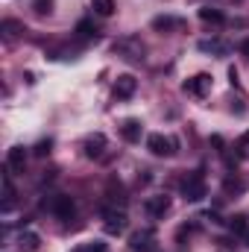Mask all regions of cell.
<instances>
[{
	"label": "cell",
	"mask_w": 249,
	"mask_h": 252,
	"mask_svg": "<svg viewBox=\"0 0 249 252\" xmlns=\"http://www.w3.org/2000/svg\"><path fill=\"white\" fill-rule=\"evenodd\" d=\"M241 53H244V56H247V59H249V38H247V41H244V44H241Z\"/></svg>",
	"instance_id": "25"
},
{
	"label": "cell",
	"mask_w": 249,
	"mask_h": 252,
	"mask_svg": "<svg viewBox=\"0 0 249 252\" xmlns=\"http://www.w3.org/2000/svg\"><path fill=\"white\" fill-rule=\"evenodd\" d=\"M153 241H156L153 229H138V232L129 235V250L132 252H150L153 250Z\"/></svg>",
	"instance_id": "7"
},
{
	"label": "cell",
	"mask_w": 249,
	"mask_h": 252,
	"mask_svg": "<svg viewBox=\"0 0 249 252\" xmlns=\"http://www.w3.org/2000/svg\"><path fill=\"white\" fill-rule=\"evenodd\" d=\"M199 21H205V24H223L226 15H223L220 9H214V6H202V9H199Z\"/></svg>",
	"instance_id": "13"
},
{
	"label": "cell",
	"mask_w": 249,
	"mask_h": 252,
	"mask_svg": "<svg viewBox=\"0 0 249 252\" xmlns=\"http://www.w3.org/2000/svg\"><path fill=\"white\" fill-rule=\"evenodd\" d=\"M144 208H147V214H150L153 220H158V217H164V214L170 211V196H167V193H156V196H150V199L144 202Z\"/></svg>",
	"instance_id": "6"
},
{
	"label": "cell",
	"mask_w": 249,
	"mask_h": 252,
	"mask_svg": "<svg viewBox=\"0 0 249 252\" xmlns=\"http://www.w3.org/2000/svg\"><path fill=\"white\" fill-rule=\"evenodd\" d=\"M44 208H47L50 214H56L59 220H70V217L76 214V205H73V199H70L67 193H56V196H50V202H44Z\"/></svg>",
	"instance_id": "3"
},
{
	"label": "cell",
	"mask_w": 249,
	"mask_h": 252,
	"mask_svg": "<svg viewBox=\"0 0 249 252\" xmlns=\"http://www.w3.org/2000/svg\"><path fill=\"white\" fill-rule=\"evenodd\" d=\"M6 167L12 173H24V167H27V150L24 147H12L6 153Z\"/></svg>",
	"instance_id": "10"
},
{
	"label": "cell",
	"mask_w": 249,
	"mask_h": 252,
	"mask_svg": "<svg viewBox=\"0 0 249 252\" xmlns=\"http://www.w3.org/2000/svg\"><path fill=\"white\" fill-rule=\"evenodd\" d=\"M199 50H202V53H226L229 47H226L223 41H199Z\"/></svg>",
	"instance_id": "17"
},
{
	"label": "cell",
	"mask_w": 249,
	"mask_h": 252,
	"mask_svg": "<svg viewBox=\"0 0 249 252\" xmlns=\"http://www.w3.org/2000/svg\"><path fill=\"white\" fill-rule=\"evenodd\" d=\"M76 252H109V247H106L103 241H91V244H85V247H79Z\"/></svg>",
	"instance_id": "20"
},
{
	"label": "cell",
	"mask_w": 249,
	"mask_h": 252,
	"mask_svg": "<svg viewBox=\"0 0 249 252\" xmlns=\"http://www.w3.org/2000/svg\"><path fill=\"white\" fill-rule=\"evenodd\" d=\"M91 9H94L100 18H112L118 6H115V0H91Z\"/></svg>",
	"instance_id": "14"
},
{
	"label": "cell",
	"mask_w": 249,
	"mask_h": 252,
	"mask_svg": "<svg viewBox=\"0 0 249 252\" xmlns=\"http://www.w3.org/2000/svg\"><path fill=\"white\" fill-rule=\"evenodd\" d=\"M76 32H79V35H82V38H91V35H94V32H97V30H94V27H91V24H88V21H79V24H76Z\"/></svg>",
	"instance_id": "21"
},
{
	"label": "cell",
	"mask_w": 249,
	"mask_h": 252,
	"mask_svg": "<svg viewBox=\"0 0 249 252\" xmlns=\"http://www.w3.org/2000/svg\"><path fill=\"white\" fill-rule=\"evenodd\" d=\"M173 27H179V21H176V18H167V15L153 21V30H164V32H167V30H173Z\"/></svg>",
	"instance_id": "18"
},
{
	"label": "cell",
	"mask_w": 249,
	"mask_h": 252,
	"mask_svg": "<svg viewBox=\"0 0 249 252\" xmlns=\"http://www.w3.org/2000/svg\"><path fill=\"white\" fill-rule=\"evenodd\" d=\"M47 153H50V141H41V144L35 147V156H41V158H44Z\"/></svg>",
	"instance_id": "23"
},
{
	"label": "cell",
	"mask_w": 249,
	"mask_h": 252,
	"mask_svg": "<svg viewBox=\"0 0 249 252\" xmlns=\"http://www.w3.org/2000/svg\"><path fill=\"white\" fill-rule=\"evenodd\" d=\"M126 226H129L126 211H118V208H106L103 211V229H106V235H124Z\"/></svg>",
	"instance_id": "4"
},
{
	"label": "cell",
	"mask_w": 249,
	"mask_h": 252,
	"mask_svg": "<svg viewBox=\"0 0 249 252\" xmlns=\"http://www.w3.org/2000/svg\"><path fill=\"white\" fill-rule=\"evenodd\" d=\"M229 226H232V232H241V235H244V232H247V217H241V214H238V217H232V223H229Z\"/></svg>",
	"instance_id": "22"
},
{
	"label": "cell",
	"mask_w": 249,
	"mask_h": 252,
	"mask_svg": "<svg viewBox=\"0 0 249 252\" xmlns=\"http://www.w3.org/2000/svg\"><path fill=\"white\" fill-rule=\"evenodd\" d=\"M182 91L190 94V97H205V94L211 91V76H208V73H196V76H190L185 85H182Z\"/></svg>",
	"instance_id": "5"
},
{
	"label": "cell",
	"mask_w": 249,
	"mask_h": 252,
	"mask_svg": "<svg viewBox=\"0 0 249 252\" xmlns=\"http://www.w3.org/2000/svg\"><path fill=\"white\" fill-rule=\"evenodd\" d=\"M12 205H15V188H12V182H9V176H3V211H12Z\"/></svg>",
	"instance_id": "15"
},
{
	"label": "cell",
	"mask_w": 249,
	"mask_h": 252,
	"mask_svg": "<svg viewBox=\"0 0 249 252\" xmlns=\"http://www.w3.org/2000/svg\"><path fill=\"white\" fill-rule=\"evenodd\" d=\"M32 9H35V15H50L53 0H32Z\"/></svg>",
	"instance_id": "19"
},
{
	"label": "cell",
	"mask_w": 249,
	"mask_h": 252,
	"mask_svg": "<svg viewBox=\"0 0 249 252\" xmlns=\"http://www.w3.org/2000/svg\"><path fill=\"white\" fill-rule=\"evenodd\" d=\"M0 30L6 32V38H15V35H21V32H24V24L9 18V21H3V27H0Z\"/></svg>",
	"instance_id": "16"
},
{
	"label": "cell",
	"mask_w": 249,
	"mask_h": 252,
	"mask_svg": "<svg viewBox=\"0 0 249 252\" xmlns=\"http://www.w3.org/2000/svg\"><path fill=\"white\" fill-rule=\"evenodd\" d=\"M235 3H244V0H235Z\"/></svg>",
	"instance_id": "26"
},
{
	"label": "cell",
	"mask_w": 249,
	"mask_h": 252,
	"mask_svg": "<svg viewBox=\"0 0 249 252\" xmlns=\"http://www.w3.org/2000/svg\"><path fill=\"white\" fill-rule=\"evenodd\" d=\"M135 91H138V79H135L132 73H121V76L115 79V97H118V100H129Z\"/></svg>",
	"instance_id": "8"
},
{
	"label": "cell",
	"mask_w": 249,
	"mask_h": 252,
	"mask_svg": "<svg viewBox=\"0 0 249 252\" xmlns=\"http://www.w3.org/2000/svg\"><path fill=\"white\" fill-rule=\"evenodd\" d=\"M205 193H208V188H205V176L202 173H187L182 179V196L187 202H199Z\"/></svg>",
	"instance_id": "2"
},
{
	"label": "cell",
	"mask_w": 249,
	"mask_h": 252,
	"mask_svg": "<svg viewBox=\"0 0 249 252\" xmlns=\"http://www.w3.org/2000/svg\"><path fill=\"white\" fill-rule=\"evenodd\" d=\"M226 190H244V185L238 179H226Z\"/></svg>",
	"instance_id": "24"
},
{
	"label": "cell",
	"mask_w": 249,
	"mask_h": 252,
	"mask_svg": "<svg viewBox=\"0 0 249 252\" xmlns=\"http://www.w3.org/2000/svg\"><path fill=\"white\" fill-rule=\"evenodd\" d=\"M18 250L21 252H38L41 250V238H38L35 232H21V238H18Z\"/></svg>",
	"instance_id": "12"
},
{
	"label": "cell",
	"mask_w": 249,
	"mask_h": 252,
	"mask_svg": "<svg viewBox=\"0 0 249 252\" xmlns=\"http://www.w3.org/2000/svg\"><path fill=\"white\" fill-rule=\"evenodd\" d=\"M82 150H85V156L88 158H100L103 156V150H106V135H88L85 141H82Z\"/></svg>",
	"instance_id": "9"
},
{
	"label": "cell",
	"mask_w": 249,
	"mask_h": 252,
	"mask_svg": "<svg viewBox=\"0 0 249 252\" xmlns=\"http://www.w3.org/2000/svg\"><path fill=\"white\" fill-rule=\"evenodd\" d=\"M176 147H179V141H176V138H167V135H161V132L147 135V150H150L153 156H158V158L173 156V153H176Z\"/></svg>",
	"instance_id": "1"
},
{
	"label": "cell",
	"mask_w": 249,
	"mask_h": 252,
	"mask_svg": "<svg viewBox=\"0 0 249 252\" xmlns=\"http://www.w3.org/2000/svg\"><path fill=\"white\" fill-rule=\"evenodd\" d=\"M141 132H144V126H141V121H135V118L124 121V126H121V135H124L126 144H138L141 141Z\"/></svg>",
	"instance_id": "11"
}]
</instances>
